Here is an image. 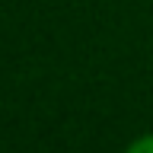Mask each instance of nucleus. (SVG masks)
<instances>
[{
    "label": "nucleus",
    "mask_w": 153,
    "mask_h": 153,
    "mask_svg": "<svg viewBox=\"0 0 153 153\" xmlns=\"http://www.w3.org/2000/svg\"><path fill=\"white\" fill-rule=\"evenodd\" d=\"M124 153H153V134H143V137H137V140H134Z\"/></svg>",
    "instance_id": "f257e3e1"
}]
</instances>
